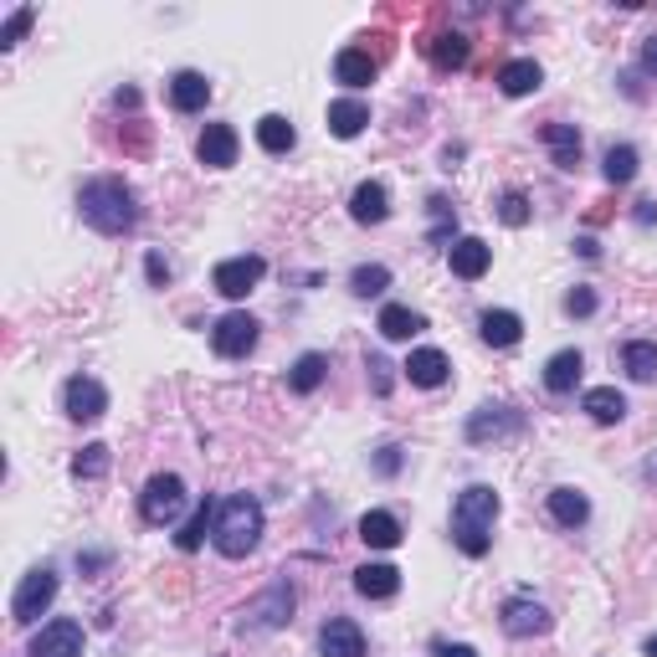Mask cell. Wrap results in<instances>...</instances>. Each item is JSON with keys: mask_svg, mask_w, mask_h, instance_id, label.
<instances>
[{"mask_svg": "<svg viewBox=\"0 0 657 657\" xmlns=\"http://www.w3.org/2000/svg\"><path fill=\"white\" fill-rule=\"evenodd\" d=\"M78 211H83V221L103 236H124V232H134L139 226V196L124 186L118 175L87 180V186L78 190Z\"/></svg>", "mask_w": 657, "mask_h": 657, "instance_id": "1", "label": "cell"}, {"mask_svg": "<svg viewBox=\"0 0 657 657\" xmlns=\"http://www.w3.org/2000/svg\"><path fill=\"white\" fill-rule=\"evenodd\" d=\"M493 519H498V493L489 483H472L453 504V540L468 560H483L493 544Z\"/></svg>", "mask_w": 657, "mask_h": 657, "instance_id": "2", "label": "cell"}, {"mask_svg": "<svg viewBox=\"0 0 657 657\" xmlns=\"http://www.w3.org/2000/svg\"><path fill=\"white\" fill-rule=\"evenodd\" d=\"M211 540H216V550L226 560H247L257 550V540H262V504L247 498V493L226 498V504L216 508V529H211Z\"/></svg>", "mask_w": 657, "mask_h": 657, "instance_id": "3", "label": "cell"}, {"mask_svg": "<svg viewBox=\"0 0 657 657\" xmlns=\"http://www.w3.org/2000/svg\"><path fill=\"white\" fill-rule=\"evenodd\" d=\"M186 508V483L175 472H154L144 493H139V519L144 524H175Z\"/></svg>", "mask_w": 657, "mask_h": 657, "instance_id": "4", "label": "cell"}, {"mask_svg": "<svg viewBox=\"0 0 657 657\" xmlns=\"http://www.w3.org/2000/svg\"><path fill=\"white\" fill-rule=\"evenodd\" d=\"M293 607H298L293 586H288V580H272L253 607L242 611V632H272V626H288L293 622Z\"/></svg>", "mask_w": 657, "mask_h": 657, "instance_id": "5", "label": "cell"}, {"mask_svg": "<svg viewBox=\"0 0 657 657\" xmlns=\"http://www.w3.org/2000/svg\"><path fill=\"white\" fill-rule=\"evenodd\" d=\"M51 601H57V571H51V565H36V571L21 575L16 596H11V617H16L21 626H32Z\"/></svg>", "mask_w": 657, "mask_h": 657, "instance_id": "6", "label": "cell"}, {"mask_svg": "<svg viewBox=\"0 0 657 657\" xmlns=\"http://www.w3.org/2000/svg\"><path fill=\"white\" fill-rule=\"evenodd\" d=\"M262 272H268V262H262V257L242 253V257H226V262H216L211 283H216L221 298H247V293L262 283Z\"/></svg>", "mask_w": 657, "mask_h": 657, "instance_id": "7", "label": "cell"}, {"mask_svg": "<svg viewBox=\"0 0 657 657\" xmlns=\"http://www.w3.org/2000/svg\"><path fill=\"white\" fill-rule=\"evenodd\" d=\"M498 626H504L508 637H544L555 622H550V611L535 596H508L504 611H498Z\"/></svg>", "mask_w": 657, "mask_h": 657, "instance_id": "8", "label": "cell"}, {"mask_svg": "<svg viewBox=\"0 0 657 657\" xmlns=\"http://www.w3.org/2000/svg\"><path fill=\"white\" fill-rule=\"evenodd\" d=\"M211 344H216L221 360H242V354L257 350V319L253 314H226V319H216V329H211Z\"/></svg>", "mask_w": 657, "mask_h": 657, "instance_id": "9", "label": "cell"}, {"mask_svg": "<svg viewBox=\"0 0 657 657\" xmlns=\"http://www.w3.org/2000/svg\"><path fill=\"white\" fill-rule=\"evenodd\" d=\"M26 657H83V626L72 617H57V622H47L32 637Z\"/></svg>", "mask_w": 657, "mask_h": 657, "instance_id": "10", "label": "cell"}, {"mask_svg": "<svg viewBox=\"0 0 657 657\" xmlns=\"http://www.w3.org/2000/svg\"><path fill=\"white\" fill-rule=\"evenodd\" d=\"M62 411H68L72 422H98L103 411H108V390L93 375H72L68 386H62Z\"/></svg>", "mask_w": 657, "mask_h": 657, "instance_id": "11", "label": "cell"}, {"mask_svg": "<svg viewBox=\"0 0 657 657\" xmlns=\"http://www.w3.org/2000/svg\"><path fill=\"white\" fill-rule=\"evenodd\" d=\"M447 262H453V272L462 278V283H478L493 262V247L483 242V236H457L453 247H447Z\"/></svg>", "mask_w": 657, "mask_h": 657, "instance_id": "12", "label": "cell"}, {"mask_svg": "<svg viewBox=\"0 0 657 657\" xmlns=\"http://www.w3.org/2000/svg\"><path fill=\"white\" fill-rule=\"evenodd\" d=\"M524 426V417L514 406H483V411H472L468 422V442H498V437H514Z\"/></svg>", "mask_w": 657, "mask_h": 657, "instance_id": "13", "label": "cell"}, {"mask_svg": "<svg viewBox=\"0 0 657 657\" xmlns=\"http://www.w3.org/2000/svg\"><path fill=\"white\" fill-rule=\"evenodd\" d=\"M196 160L206 169H232L236 165V129L232 124H206V134L196 139Z\"/></svg>", "mask_w": 657, "mask_h": 657, "instance_id": "14", "label": "cell"}, {"mask_svg": "<svg viewBox=\"0 0 657 657\" xmlns=\"http://www.w3.org/2000/svg\"><path fill=\"white\" fill-rule=\"evenodd\" d=\"M319 653L324 657H365V632H360L350 617H335V622H324V632H319Z\"/></svg>", "mask_w": 657, "mask_h": 657, "instance_id": "15", "label": "cell"}, {"mask_svg": "<svg viewBox=\"0 0 657 657\" xmlns=\"http://www.w3.org/2000/svg\"><path fill=\"white\" fill-rule=\"evenodd\" d=\"M447 375H453V360H447L442 350H417L411 360H406V380L422 386V390L447 386Z\"/></svg>", "mask_w": 657, "mask_h": 657, "instance_id": "16", "label": "cell"}, {"mask_svg": "<svg viewBox=\"0 0 657 657\" xmlns=\"http://www.w3.org/2000/svg\"><path fill=\"white\" fill-rule=\"evenodd\" d=\"M169 103L180 108V114H201L206 103H211V83H206V72L186 68L169 78Z\"/></svg>", "mask_w": 657, "mask_h": 657, "instance_id": "17", "label": "cell"}, {"mask_svg": "<svg viewBox=\"0 0 657 657\" xmlns=\"http://www.w3.org/2000/svg\"><path fill=\"white\" fill-rule=\"evenodd\" d=\"M478 335H483V344H493V350H514L524 339V319L508 314V308H489V314L478 319Z\"/></svg>", "mask_w": 657, "mask_h": 657, "instance_id": "18", "label": "cell"}, {"mask_svg": "<svg viewBox=\"0 0 657 657\" xmlns=\"http://www.w3.org/2000/svg\"><path fill=\"white\" fill-rule=\"evenodd\" d=\"M350 216L360 221V226H380V221L390 216V196L380 180H365V186H354L350 196Z\"/></svg>", "mask_w": 657, "mask_h": 657, "instance_id": "19", "label": "cell"}, {"mask_svg": "<svg viewBox=\"0 0 657 657\" xmlns=\"http://www.w3.org/2000/svg\"><path fill=\"white\" fill-rule=\"evenodd\" d=\"M422 47H426V57H432V68L437 72H457L462 62H468V36L462 32H432Z\"/></svg>", "mask_w": 657, "mask_h": 657, "instance_id": "20", "label": "cell"}, {"mask_svg": "<svg viewBox=\"0 0 657 657\" xmlns=\"http://www.w3.org/2000/svg\"><path fill=\"white\" fill-rule=\"evenodd\" d=\"M540 83H544V72H540V62H535V57H514V62H504V68H498V87H504L508 98H529Z\"/></svg>", "mask_w": 657, "mask_h": 657, "instance_id": "21", "label": "cell"}, {"mask_svg": "<svg viewBox=\"0 0 657 657\" xmlns=\"http://www.w3.org/2000/svg\"><path fill=\"white\" fill-rule=\"evenodd\" d=\"M354 590H360L365 601H390V596L401 590V571H396V565H360V571H354Z\"/></svg>", "mask_w": 657, "mask_h": 657, "instance_id": "22", "label": "cell"}, {"mask_svg": "<svg viewBox=\"0 0 657 657\" xmlns=\"http://www.w3.org/2000/svg\"><path fill=\"white\" fill-rule=\"evenodd\" d=\"M580 371H586L580 350H560V354H550V365H544V390H550V396H571L575 380H580Z\"/></svg>", "mask_w": 657, "mask_h": 657, "instance_id": "23", "label": "cell"}, {"mask_svg": "<svg viewBox=\"0 0 657 657\" xmlns=\"http://www.w3.org/2000/svg\"><path fill=\"white\" fill-rule=\"evenodd\" d=\"M335 83L344 87H371L375 83V57L365 47H344L335 57Z\"/></svg>", "mask_w": 657, "mask_h": 657, "instance_id": "24", "label": "cell"}, {"mask_svg": "<svg viewBox=\"0 0 657 657\" xmlns=\"http://www.w3.org/2000/svg\"><path fill=\"white\" fill-rule=\"evenodd\" d=\"M580 406L590 411V422H601V426H617L626 417V396L617 386H590L580 396Z\"/></svg>", "mask_w": 657, "mask_h": 657, "instance_id": "25", "label": "cell"}, {"mask_svg": "<svg viewBox=\"0 0 657 657\" xmlns=\"http://www.w3.org/2000/svg\"><path fill=\"white\" fill-rule=\"evenodd\" d=\"M360 540L371 544V550H396V544H401V519L386 514V508H371V514L360 519Z\"/></svg>", "mask_w": 657, "mask_h": 657, "instance_id": "26", "label": "cell"}, {"mask_svg": "<svg viewBox=\"0 0 657 657\" xmlns=\"http://www.w3.org/2000/svg\"><path fill=\"white\" fill-rule=\"evenodd\" d=\"M324 375H329V360H324L319 350H308L293 360V371H288V390L293 396H314V390L324 386Z\"/></svg>", "mask_w": 657, "mask_h": 657, "instance_id": "27", "label": "cell"}, {"mask_svg": "<svg viewBox=\"0 0 657 657\" xmlns=\"http://www.w3.org/2000/svg\"><path fill=\"white\" fill-rule=\"evenodd\" d=\"M540 139L550 144V154H555L560 169H575V165H580V129H575V124H544Z\"/></svg>", "mask_w": 657, "mask_h": 657, "instance_id": "28", "label": "cell"}, {"mask_svg": "<svg viewBox=\"0 0 657 657\" xmlns=\"http://www.w3.org/2000/svg\"><path fill=\"white\" fill-rule=\"evenodd\" d=\"M365 124H371V108H365L360 98H339V103H329V134H335V139L365 134Z\"/></svg>", "mask_w": 657, "mask_h": 657, "instance_id": "29", "label": "cell"}, {"mask_svg": "<svg viewBox=\"0 0 657 657\" xmlns=\"http://www.w3.org/2000/svg\"><path fill=\"white\" fill-rule=\"evenodd\" d=\"M206 529H216V504H211V498H201V504H196V514L180 524V535H175V550L196 555V550L206 544Z\"/></svg>", "mask_w": 657, "mask_h": 657, "instance_id": "30", "label": "cell"}, {"mask_svg": "<svg viewBox=\"0 0 657 657\" xmlns=\"http://www.w3.org/2000/svg\"><path fill=\"white\" fill-rule=\"evenodd\" d=\"M386 339H417L426 329V319L417 314V308H406V304H386L380 308V324H375Z\"/></svg>", "mask_w": 657, "mask_h": 657, "instance_id": "31", "label": "cell"}, {"mask_svg": "<svg viewBox=\"0 0 657 657\" xmlns=\"http://www.w3.org/2000/svg\"><path fill=\"white\" fill-rule=\"evenodd\" d=\"M257 144H262L268 154H288L293 144H298V129H293L283 114H262L257 118Z\"/></svg>", "mask_w": 657, "mask_h": 657, "instance_id": "32", "label": "cell"}, {"mask_svg": "<svg viewBox=\"0 0 657 657\" xmlns=\"http://www.w3.org/2000/svg\"><path fill=\"white\" fill-rule=\"evenodd\" d=\"M550 514H555V524H565V529H580V524L590 519V498L580 489H555L550 493Z\"/></svg>", "mask_w": 657, "mask_h": 657, "instance_id": "33", "label": "cell"}, {"mask_svg": "<svg viewBox=\"0 0 657 657\" xmlns=\"http://www.w3.org/2000/svg\"><path fill=\"white\" fill-rule=\"evenodd\" d=\"M622 371L632 375V380H657V344L653 339H632V344H622Z\"/></svg>", "mask_w": 657, "mask_h": 657, "instance_id": "34", "label": "cell"}, {"mask_svg": "<svg viewBox=\"0 0 657 657\" xmlns=\"http://www.w3.org/2000/svg\"><path fill=\"white\" fill-rule=\"evenodd\" d=\"M390 288V268H380V262H360V268L350 272V293L354 298H380Z\"/></svg>", "mask_w": 657, "mask_h": 657, "instance_id": "35", "label": "cell"}, {"mask_svg": "<svg viewBox=\"0 0 657 657\" xmlns=\"http://www.w3.org/2000/svg\"><path fill=\"white\" fill-rule=\"evenodd\" d=\"M601 175H607L611 186H626V180L637 175V150H632V144H611L607 160H601Z\"/></svg>", "mask_w": 657, "mask_h": 657, "instance_id": "36", "label": "cell"}, {"mask_svg": "<svg viewBox=\"0 0 657 657\" xmlns=\"http://www.w3.org/2000/svg\"><path fill=\"white\" fill-rule=\"evenodd\" d=\"M108 462H114V457H108V447H103V442H87L83 453L72 457V478H103V472H108Z\"/></svg>", "mask_w": 657, "mask_h": 657, "instance_id": "37", "label": "cell"}, {"mask_svg": "<svg viewBox=\"0 0 657 657\" xmlns=\"http://www.w3.org/2000/svg\"><path fill=\"white\" fill-rule=\"evenodd\" d=\"M498 221H504V226H524V221H529V196H524V190H504V196H498Z\"/></svg>", "mask_w": 657, "mask_h": 657, "instance_id": "38", "label": "cell"}, {"mask_svg": "<svg viewBox=\"0 0 657 657\" xmlns=\"http://www.w3.org/2000/svg\"><path fill=\"white\" fill-rule=\"evenodd\" d=\"M32 21H36V11H32V5H21L16 16H11L5 26H0V51H11V47H16L21 36L32 32Z\"/></svg>", "mask_w": 657, "mask_h": 657, "instance_id": "39", "label": "cell"}, {"mask_svg": "<svg viewBox=\"0 0 657 657\" xmlns=\"http://www.w3.org/2000/svg\"><path fill=\"white\" fill-rule=\"evenodd\" d=\"M565 314H571V319H590V314H596V293H590V288H571V293H565Z\"/></svg>", "mask_w": 657, "mask_h": 657, "instance_id": "40", "label": "cell"}, {"mask_svg": "<svg viewBox=\"0 0 657 657\" xmlns=\"http://www.w3.org/2000/svg\"><path fill=\"white\" fill-rule=\"evenodd\" d=\"M375 472H380V478H396V472H401V447H380V457H375Z\"/></svg>", "mask_w": 657, "mask_h": 657, "instance_id": "41", "label": "cell"}, {"mask_svg": "<svg viewBox=\"0 0 657 657\" xmlns=\"http://www.w3.org/2000/svg\"><path fill=\"white\" fill-rule=\"evenodd\" d=\"M371 380H375V396H390V365L380 354H371Z\"/></svg>", "mask_w": 657, "mask_h": 657, "instance_id": "42", "label": "cell"}, {"mask_svg": "<svg viewBox=\"0 0 657 657\" xmlns=\"http://www.w3.org/2000/svg\"><path fill=\"white\" fill-rule=\"evenodd\" d=\"M144 272H150V283H154V288H165V283H169V262H165L160 253L144 257Z\"/></svg>", "mask_w": 657, "mask_h": 657, "instance_id": "43", "label": "cell"}, {"mask_svg": "<svg viewBox=\"0 0 657 657\" xmlns=\"http://www.w3.org/2000/svg\"><path fill=\"white\" fill-rule=\"evenodd\" d=\"M437 657H478L468 642H437Z\"/></svg>", "mask_w": 657, "mask_h": 657, "instance_id": "44", "label": "cell"}, {"mask_svg": "<svg viewBox=\"0 0 657 657\" xmlns=\"http://www.w3.org/2000/svg\"><path fill=\"white\" fill-rule=\"evenodd\" d=\"M642 68L657 72V36H647V42H642Z\"/></svg>", "mask_w": 657, "mask_h": 657, "instance_id": "45", "label": "cell"}, {"mask_svg": "<svg viewBox=\"0 0 657 657\" xmlns=\"http://www.w3.org/2000/svg\"><path fill=\"white\" fill-rule=\"evenodd\" d=\"M114 103H118V108H139V87H118Z\"/></svg>", "mask_w": 657, "mask_h": 657, "instance_id": "46", "label": "cell"}, {"mask_svg": "<svg viewBox=\"0 0 657 657\" xmlns=\"http://www.w3.org/2000/svg\"><path fill=\"white\" fill-rule=\"evenodd\" d=\"M575 253L586 257V262H596V257H601V247H596V242H590V236H580V242H575Z\"/></svg>", "mask_w": 657, "mask_h": 657, "instance_id": "47", "label": "cell"}, {"mask_svg": "<svg viewBox=\"0 0 657 657\" xmlns=\"http://www.w3.org/2000/svg\"><path fill=\"white\" fill-rule=\"evenodd\" d=\"M653 221H657V201H642L637 206V226H653Z\"/></svg>", "mask_w": 657, "mask_h": 657, "instance_id": "48", "label": "cell"}, {"mask_svg": "<svg viewBox=\"0 0 657 657\" xmlns=\"http://www.w3.org/2000/svg\"><path fill=\"white\" fill-rule=\"evenodd\" d=\"M642 653H647V657H657V632H653V637H647V642H642Z\"/></svg>", "mask_w": 657, "mask_h": 657, "instance_id": "49", "label": "cell"}]
</instances>
